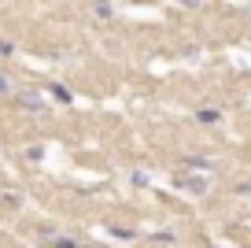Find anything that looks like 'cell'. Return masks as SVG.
I'll return each instance as SVG.
<instances>
[]
</instances>
